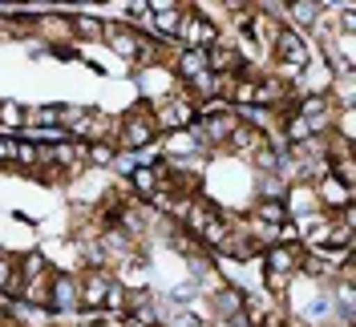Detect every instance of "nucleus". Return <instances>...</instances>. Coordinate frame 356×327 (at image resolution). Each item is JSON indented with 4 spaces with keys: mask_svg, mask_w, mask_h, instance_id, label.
Here are the masks:
<instances>
[{
    "mask_svg": "<svg viewBox=\"0 0 356 327\" xmlns=\"http://www.w3.org/2000/svg\"><path fill=\"white\" fill-rule=\"evenodd\" d=\"M275 53H280V57H284V65L296 69V73L308 65V41H304L300 33H288V28H284V33L275 37Z\"/></svg>",
    "mask_w": 356,
    "mask_h": 327,
    "instance_id": "obj_1",
    "label": "nucleus"
},
{
    "mask_svg": "<svg viewBox=\"0 0 356 327\" xmlns=\"http://www.w3.org/2000/svg\"><path fill=\"white\" fill-rule=\"evenodd\" d=\"M182 37H186V44H191V49H215V41H219V28L207 21V17H191V21L182 24Z\"/></svg>",
    "mask_w": 356,
    "mask_h": 327,
    "instance_id": "obj_2",
    "label": "nucleus"
},
{
    "mask_svg": "<svg viewBox=\"0 0 356 327\" xmlns=\"http://www.w3.org/2000/svg\"><path fill=\"white\" fill-rule=\"evenodd\" d=\"M49 303L57 307V311H73V307H81V291H77V283H73L69 275H57V279H53Z\"/></svg>",
    "mask_w": 356,
    "mask_h": 327,
    "instance_id": "obj_3",
    "label": "nucleus"
},
{
    "mask_svg": "<svg viewBox=\"0 0 356 327\" xmlns=\"http://www.w3.org/2000/svg\"><path fill=\"white\" fill-rule=\"evenodd\" d=\"M150 137H154V121L138 109V113H130V121H126V137H122V146H150Z\"/></svg>",
    "mask_w": 356,
    "mask_h": 327,
    "instance_id": "obj_4",
    "label": "nucleus"
},
{
    "mask_svg": "<svg viewBox=\"0 0 356 327\" xmlns=\"http://www.w3.org/2000/svg\"><path fill=\"white\" fill-rule=\"evenodd\" d=\"M158 121H162V126H170V130L195 126V109L186 106V101H166V106H162V113H158Z\"/></svg>",
    "mask_w": 356,
    "mask_h": 327,
    "instance_id": "obj_5",
    "label": "nucleus"
},
{
    "mask_svg": "<svg viewBox=\"0 0 356 327\" xmlns=\"http://www.w3.org/2000/svg\"><path fill=\"white\" fill-rule=\"evenodd\" d=\"M106 291H110V279L102 275V271H93L86 279V291H81V303L86 307H102V299H106Z\"/></svg>",
    "mask_w": 356,
    "mask_h": 327,
    "instance_id": "obj_6",
    "label": "nucleus"
},
{
    "mask_svg": "<svg viewBox=\"0 0 356 327\" xmlns=\"http://www.w3.org/2000/svg\"><path fill=\"white\" fill-rule=\"evenodd\" d=\"M178 69H182V77H191V81L202 77V73H207V53H202V49H186V53L178 57Z\"/></svg>",
    "mask_w": 356,
    "mask_h": 327,
    "instance_id": "obj_7",
    "label": "nucleus"
},
{
    "mask_svg": "<svg viewBox=\"0 0 356 327\" xmlns=\"http://www.w3.org/2000/svg\"><path fill=\"white\" fill-rule=\"evenodd\" d=\"M154 8V24L162 33H178V24H182V12H178V4H150Z\"/></svg>",
    "mask_w": 356,
    "mask_h": 327,
    "instance_id": "obj_8",
    "label": "nucleus"
},
{
    "mask_svg": "<svg viewBox=\"0 0 356 327\" xmlns=\"http://www.w3.org/2000/svg\"><path fill=\"white\" fill-rule=\"evenodd\" d=\"M267 267H271V275H288L291 267H296V251H288V246H275V251L267 255Z\"/></svg>",
    "mask_w": 356,
    "mask_h": 327,
    "instance_id": "obj_9",
    "label": "nucleus"
},
{
    "mask_svg": "<svg viewBox=\"0 0 356 327\" xmlns=\"http://www.w3.org/2000/svg\"><path fill=\"white\" fill-rule=\"evenodd\" d=\"M21 287V271H17V259H0V291H17Z\"/></svg>",
    "mask_w": 356,
    "mask_h": 327,
    "instance_id": "obj_10",
    "label": "nucleus"
},
{
    "mask_svg": "<svg viewBox=\"0 0 356 327\" xmlns=\"http://www.w3.org/2000/svg\"><path fill=\"white\" fill-rule=\"evenodd\" d=\"M134 186H138V194H158V170H150V166H142V170H134Z\"/></svg>",
    "mask_w": 356,
    "mask_h": 327,
    "instance_id": "obj_11",
    "label": "nucleus"
},
{
    "mask_svg": "<svg viewBox=\"0 0 356 327\" xmlns=\"http://www.w3.org/2000/svg\"><path fill=\"white\" fill-rule=\"evenodd\" d=\"M288 12H291V21L296 24H312L316 21V12H320V4H316V0H300V4H288Z\"/></svg>",
    "mask_w": 356,
    "mask_h": 327,
    "instance_id": "obj_12",
    "label": "nucleus"
},
{
    "mask_svg": "<svg viewBox=\"0 0 356 327\" xmlns=\"http://www.w3.org/2000/svg\"><path fill=\"white\" fill-rule=\"evenodd\" d=\"M320 194L328 198V202H340V206H348V190H344V186H340V182H336L332 174L320 182Z\"/></svg>",
    "mask_w": 356,
    "mask_h": 327,
    "instance_id": "obj_13",
    "label": "nucleus"
},
{
    "mask_svg": "<svg viewBox=\"0 0 356 327\" xmlns=\"http://www.w3.org/2000/svg\"><path fill=\"white\" fill-rule=\"evenodd\" d=\"M231 142H235V150H239V153L259 150V133H255V130H231Z\"/></svg>",
    "mask_w": 356,
    "mask_h": 327,
    "instance_id": "obj_14",
    "label": "nucleus"
},
{
    "mask_svg": "<svg viewBox=\"0 0 356 327\" xmlns=\"http://www.w3.org/2000/svg\"><path fill=\"white\" fill-rule=\"evenodd\" d=\"M288 137H296V142H312V126L300 117V113H291L288 117Z\"/></svg>",
    "mask_w": 356,
    "mask_h": 327,
    "instance_id": "obj_15",
    "label": "nucleus"
},
{
    "mask_svg": "<svg viewBox=\"0 0 356 327\" xmlns=\"http://www.w3.org/2000/svg\"><path fill=\"white\" fill-rule=\"evenodd\" d=\"M29 121H37V126H61V106H44V109H37Z\"/></svg>",
    "mask_w": 356,
    "mask_h": 327,
    "instance_id": "obj_16",
    "label": "nucleus"
},
{
    "mask_svg": "<svg viewBox=\"0 0 356 327\" xmlns=\"http://www.w3.org/2000/svg\"><path fill=\"white\" fill-rule=\"evenodd\" d=\"M259 218H267L271 226H280V222H284V202H280V198L264 202V206H259Z\"/></svg>",
    "mask_w": 356,
    "mask_h": 327,
    "instance_id": "obj_17",
    "label": "nucleus"
},
{
    "mask_svg": "<svg viewBox=\"0 0 356 327\" xmlns=\"http://www.w3.org/2000/svg\"><path fill=\"white\" fill-rule=\"evenodd\" d=\"M73 28H77V33H86V37H102V24L93 21V17H77Z\"/></svg>",
    "mask_w": 356,
    "mask_h": 327,
    "instance_id": "obj_18",
    "label": "nucleus"
},
{
    "mask_svg": "<svg viewBox=\"0 0 356 327\" xmlns=\"http://www.w3.org/2000/svg\"><path fill=\"white\" fill-rule=\"evenodd\" d=\"M13 158H21L24 166H33V162H37V158H41V150H33V146H29V142H17V153H13Z\"/></svg>",
    "mask_w": 356,
    "mask_h": 327,
    "instance_id": "obj_19",
    "label": "nucleus"
},
{
    "mask_svg": "<svg viewBox=\"0 0 356 327\" xmlns=\"http://www.w3.org/2000/svg\"><path fill=\"white\" fill-rule=\"evenodd\" d=\"M89 162H97V166H106V162H110V158H113V150H110V146H89Z\"/></svg>",
    "mask_w": 356,
    "mask_h": 327,
    "instance_id": "obj_20",
    "label": "nucleus"
},
{
    "mask_svg": "<svg viewBox=\"0 0 356 327\" xmlns=\"http://www.w3.org/2000/svg\"><path fill=\"white\" fill-rule=\"evenodd\" d=\"M81 158V146H57V162H77Z\"/></svg>",
    "mask_w": 356,
    "mask_h": 327,
    "instance_id": "obj_21",
    "label": "nucleus"
}]
</instances>
